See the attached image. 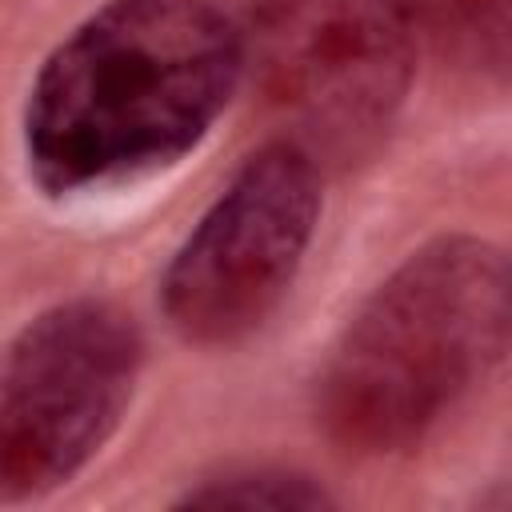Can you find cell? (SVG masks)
Here are the masks:
<instances>
[{
  "label": "cell",
  "instance_id": "1",
  "mask_svg": "<svg viewBox=\"0 0 512 512\" xmlns=\"http://www.w3.org/2000/svg\"><path fill=\"white\" fill-rule=\"evenodd\" d=\"M240 80V20L212 0H108L28 88V176L52 200L156 176L200 148Z\"/></svg>",
  "mask_w": 512,
  "mask_h": 512
},
{
  "label": "cell",
  "instance_id": "2",
  "mask_svg": "<svg viewBox=\"0 0 512 512\" xmlns=\"http://www.w3.org/2000/svg\"><path fill=\"white\" fill-rule=\"evenodd\" d=\"M512 260L468 232L408 252L352 312L316 376V420L348 452L416 448L504 356Z\"/></svg>",
  "mask_w": 512,
  "mask_h": 512
},
{
  "label": "cell",
  "instance_id": "3",
  "mask_svg": "<svg viewBox=\"0 0 512 512\" xmlns=\"http://www.w3.org/2000/svg\"><path fill=\"white\" fill-rule=\"evenodd\" d=\"M244 76L320 164L372 152L404 108L420 28L408 0H252Z\"/></svg>",
  "mask_w": 512,
  "mask_h": 512
},
{
  "label": "cell",
  "instance_id": "4",
  "mask_svg": "<svg viewBox=\"0 0 512 512\" xmlns=\"http://www.w3.org/2000/svg\"><path fill=\"white\" fill-rule=\"evenodd\" d=\"M144 364L136 320L100 296L36 312L0 380V500L24 504L76 480L116 436Z\"/></svg>",
  "mask_w": 512,
  "mask_h": 512
},
{
  "label": "cell",
  "instance_id": "5",
  "mask_svg": "<svg viewBox=\"0 0 512 512\" xmlns=\"http://www.w3.org/2000/svg\"><path fill=\"white\" fill-rule=\"evenodd\" d=\"M320 220V160L288 136L264 140L196 228L160 280L168 324L204 348L252 336L288 296Z\"/></svg>",
  "mask_w": 512,
  "mask_h": 512
},
{
  "label": "cell",
  "instance_id": "6",
  "mask_svg": "<svg viewBox=\"0 0 512 512\" xmlns=\"http://www.w3.org/2000/svg\"><path fill=\"white\" fill-rule=\"evenodd\" d=\"M420 36L460 72L512 76V0H408Z\"/></svg>",
  "mask_w": 512,
  "mask_h": 512
},
{
  "label": "cell",
  "instance_id": "7",
  "mask_svg": "<svg viewBox=\"0 0 512 512\" xmlns=\"http://www.w3.org/2000/svg\"><path fill=\"white\" fill-rule=\"evenodd\" d=\"M336 496L308 472L280 464H236L216 476L188 484L176 496V508H332Z\"/></svg>",
  "mask_w": 512,
  "mask_h": 512
},
{
  "label": "cell",
  "instance_id": "8",
  "mask_svg": "<svg viewBox=\"0 0 512 512\" xmlns=\"http://www.w3.org/2000/svg\"><path fill=\"white\" fill-rule=\"evenodd\" d=\"M484 504H492V508H512V480H508V484H500L496 492H488V496H484Z\"/></svg>",
  "mask_w": 512,
  "mask_h": 512
}]
</instances>
